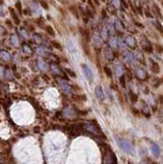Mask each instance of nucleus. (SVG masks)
Listing matches in <instances>:
<instances>
[{"label": "nucleus", "instance_id": "obj_23", "mask_svg": "<svg viewBox=\"0 0 163 164\" xmlns=\"http://www.w3.org/2000/svg\"><path fill=\"white\" fill-rule=\"evenodd\" d=\"M46 30H47V32H48V34H50V35H52V36H54V30L52 29L51 27H50V26H47V27H46Z\"/></svg>", "mask_w": 163, "mask_h": 164}, {"label": "nucleus", "instance_id": "obj_22", "mask_svg": "<svg viewBox=\"0 0 163 164\" xmlns=\"http://www.w3.org/2000/svg\"><path fill=\"white\" fill-rule=\"evenodd\" d=\"M104 71H105V73L107 74V76H108V77H112V71L110 70V68L104 67Z\"/></svg>", "mask_w": 163, "mask_h": 164}, {"label": "nucleus", "instance_id": "obj_18", "mask_svg": "<svg viewBox=\"0 0 163 164\" xmlns=\"http://www.w3.org/2000/svg\"><path fill=\"white\" fill-rule=\"evenodd\" d=\"M23 48H24V51L27 52L28 54H32V52H33V50L31 49V47H30L29 45H27V44H24Z\"/></svg>", "mask_w": 163, "mask_h": 164}, {"label": "nucleus", "instance_id": "obj_28", "mask_svg": "<svg viewBox=\"0 0 163 164\" xmlns=\"http://www.w3.org/2000/svg\"><path fill=\"white\" fill-rule=\"evenodd\" d=\"M66 71H67V72H68L69 74H70V75H71V76H72V77H76V74H75L74 72H73L72 70H70V69H67Z\"/></svg>", "mask_w": 163, "mask_h": 164}, {"label": "nucleus", "instance_id": "obj_7", "mask_svg": "<svg viewBox=\"0 0 163 164\" xmlns=\"http://www.w3.org/2000/svg\"><path fill=\"white\" fill-rule=\"evenodd\" d=\"M125 43H126L127 46L130 48H136V41L132 36H127L126 38H125Z\"/></svg>", "mask_w": 163, "mask_h": 164}, {"label": "nucleus", "instance_id": "obj_36", "mask_svg": "<svg viewBox=\"0 0 163 164\" xmlns=\"http://www.w3.org/2000/svg\"><path fill=\"white\" fill-rule=\"evenodd\" d=\"M81 1H83V2H84V1H85V0H81Z\"/></svg>", "mask_w": 163, "mask_h": 164}, {"label": "nucleus", "instance_id": "obj_4", "mask_svg": "<svg viewBox=\"0 0 163 164\" xmlns=\"http://www.w3.org/2000/svg\"><path fill=\"white\" fill-rule=\"evenodd\" d=\"M82 69H83V72H84V75H85L86 79H87L89 82H91V81L93 80V73L92 71H91V69L87 65H85V64L82 65Z\"/></svg>", "mask_w": 163, "mask_h": 164}, {"label": "nucleus", "instance_id": "obj_6", "mask_svg": "<svg viewBox=\"0 0 163 164\" xmlns=\"http://www.w3.org/2000/svg\"><path fill=\"white\" fill-rule=\"evenodd\" d=\"M95 95H97V99H100V101H104L105 99V93H104V90H103L102 86L97 85L95 89Z\"/></svg>", "mask_w": 163, "mask_h": 164}, {"label": "nucleus", "instance_id": "obj_29", "mask_svg": "<svg viewBox=\"0 0 163 164\" xmlns=\"http://www.w3.org/2000/svg\"><path fill=\"white\" fill-rule=\"evenodd\" d=\"M155 6V10H156V12L158 14V16H159V18H162V14H160V11H159V7L157 6V5H154Z\"/></svg>", "mask_w": 163, "mask_h": 164}, {"label": "nucleus", "instance_id": "obj_34", "mask_svg": "<svg viewBox=\"0 0 163 164\" xmlns=\"http://www.w3.org/2000/svg\"><path fill=\"white\" fill-rule=\"evenodd\" d=\"M1 14H3V10H2V7L0 6V16H1Z\"/></svg>", "mask_w": 163, "mask_h": 164}, {"label": "nucleus", "instance_id": "obj_24", "mask_svg": "<svg viewBox=\"0 0 163 164\" xmlns=\"http://www.w3.org/2000/svg\"><path fill=\"white\" fill-rule=\"evenodd\" d=\"M33 39H34V40L36 41L37 43H40L41 41H42V39H41V37L39 36V35H37V34H36V35H34V37H33Z\"/></svg>", "mask_w": 163, "mask_h": 164}, {"label": "nucleus", "instance_id": "obj_25", "mask_svg": "<svg viewBox=\"0 0 163 164\" xmlns=\"http://www.w3.org/2000/svg\"><path fill=\"white\" fill-rule=\"evenodd\" d=\"M16 8H18V10H20V14H22V4H21L20 1H18V2L16 3Z\"/></svg>", "mask_w": 163, "mask_h": 164}, {"label": "nucleus", "instance_id": "obj_27", "mask_svg": "<svg viewBox=\"0 0 163 164\" xmlns=\"http://www.w3.org/2000/svg\"><path fill=\"white\" fill-rule=\"evenodd\" d=\"M6 74H7V78H8V79L12 78V72L10 71V70H7V71H6Z\"/></svg>", "mask_w": 163, "mask_h": 164}, {"label": "nucleus", "instance_id": "obj_37", "mask_svg": "<svg viewBox=\"0 0 163 164\" xmlns=\"http://www.w3.org/2000/svg\"><path fill=\"white\" fill-rule=\"evenodd\" d=\"M103 1H105V0H103Z\"/></svg>", "mask_w": 163, "mask_h": 164}, {"label": "nucleus", "instance_id": "obj_21", "mask_svg": "<svg viewBox=\"0 0 163 164\" xmlns=\"http://www.w3.org/2000/svg\"><path fill=\"white\" fill-rule=\"evenodd\" d=\"M129 97H130V99H131V102H134H134L138 101V95H134V93L132 91L129 92Z\"/></svg>", "mask_w": 163, "mask_h": 164}, {"label": "nucleus", "instance_id": "obj_30", "mask_svg": "<svg viewBox=\"0 0 163 164\" xmlns=\"http://www.w3.org/2000/svg\"><path fill=\"white\" fill-rule=\"evenodd\" d=\"M111 46H113V47H117V44H116V41L114 38L111 39Z\"/></svg>", "mask_w": 163, "mask_h": 164}, {"label": "nucleus", "instance_id": "obj_17", "mask_svg": "<svg viewBox=\"0 0 163 164\" xmlns=\"http://www.w3.org/2000/svg\"><path fill=\"white\" fill-rule=\"evenodd\" d=\"M50 68H51V70L53 71V73H55V74H60V73H61V70H60V68L58 67L57 65H53V64H52V65L50 66Z\"/></svg>", "mask_w": 163, "mask_h": 164}, {"label": "nucleus", "instance_id": "obj_5", "mask_svg": "<svg viewBox=\"0 0 163 164\" xmlns=\"http://www.w3.org/2000/svg\"><path fill=\"white\" fill-rule=\"evenodd\" d=\"M59 83H60L62 89L64 90L65 93H70L71 92V86H70V84L68 83V81L64 80V79H59Z\"/></svg>", "mask_w": 163, "mask_h": 164}, {"label": "nucleus", "instance_id": "obj_35", "mask_svg": "<svg viewBox=\"0 0 163 164\" xmlns=\"http://www.w3.org/2000/svg\"><path fill=\"white\" fill-rule=\"evenodd\" d=\"M95 4H97V5L100 4V2H99V0H95Z\"/></svg>", "mask_w": 163, "mask_h": 164}, {"label": "nucleus", "instance_id": "obj_33", "mask_svg": "<svg viewBox=\"0 0 163 164\" xmlns=\"http://www.w3.org/2000/svg\"><path fill=\"white\" fill-rule=\"evenodd\" d=\"M3 76V69H2V67H0V78Z\"/></svg>", "mask_w": 163, "mask_h": 164}, {"label": "nucleus", "instance_id": "obj_11", "mask_svg": "<svg viewBox=\"0 0 163 164\" xmlns=\"http://www.w3.org/2000/svg\"><path fill=\"white\" fill-rule=\"evenodd\" d=\"M150 62H151V69L152 71H153V73H159L160 72V69H159V65L156 63L155 61H153V60H150Z\"/></svg>", "mask_w": 163, "mask_h": 164}, {"label": "nucleus", "instance_id": "obj_12", "mask_svg": "<svg viewBox=\"0 0 163 164\" xmlns=\"http://www.w3.org/2000/svg\"><path fill=\"white\" fill-rule=\"evenodd\" d=\"M105 56L107 58V60H113V52H112V49L111 48L107 47L106 49H105Z\"/></svg>", "mask_w": 163, "mask_h": 164}, {"label": "nucleus", "instance_id": "obj_32", "mask_svg": "<svg viewBox=\"0 0 163 164\" xmlns=\"http://www.w3.org/2000/svg\"><path fill=\"white\" fill-rule=\"evenodd\" d=\"M52 44H53L54 45V46H55V47H58V48H59V49H61V45H60L59 44V43H57V42H52Z\"/></svg>", "mask_w": 163, "mask_h": 164}, {"label": "nucleus", "instance_id": "obj_3", "mask_svg": "<svg viewBox=\"0 0 163 164\" xmlns=\"http://www.w3.org/2000/svg\"><path fill=\"white\" fill-rule=\"evenodd\" d=\"M118 146L120 147L124 152H126L127 154H130V155H134V147L130 143L126 142V141H118Z\"/></svg>", "mask_w": 163, "mask_h": 164}, {"label": "nucleus", "instance_id": "obj_31", "mask_svg": "<svg viewBox=\"0 0 163 164\" xmlns=\"http://www.w3.org/2000/svg\"><path fill=\"white\" fill-rule=\"evenodd\" d=\"M155 26H156V27L158 28V30H159V31H160L161 33L163 34V29H162V27H160V25H159V23H156V25H155Z\"/></svg>", "mask_w": 163, "mask_h": 164}, {"label": "nucleus", "instance_id": "obj_10", "mask_svg": "<svg viewBox=\"0 0 163 164\" xmlns=\"http://www.w3.org/2000/svg\"><path fill=\"white\" fill-rule=\"evenodd\" d=\"M136 77H138V79H140V80H143V79H145L146 77L148 76L147 73H146V71H145V70H143V69H138V70H136Z\"/></svg>", "mask_w": 163, "mask_h": 164}, {"label": "nucleus", "instance_id": "obj_9", "mask_svg": "<svg viewBox=\"0 0 163 164\" xmlns=\"http://www.w3.org/2000/svg\"><path fill=\"white\" fill-rule=\"evenodd\" d=\"M67 47H68L69 51H70L71 54H76V52H77V47H76V45H75V43L73 42L72 40L67 41Z\"/></svg>", "mask_w": 163, "mask_h": 164}, {"label": "nucleus", "instance_id": "obj_13", "mask_svg": "<svg viewBox=\"0 0 163 164\" xmlns=\"http://www.w3.org/2000/svg\"><path fill=\"white\" fill-rule=\"evenodd\" d=\"M0 58L4 60V61H8V60H10V54L5 50H1L0 51Z\"/></svg>", "mask_w": 163, "mask_h": 164}, {"label": "nucleus", "instance_id": "obj_16", "mask_svg": "<svg viewBox=\"0 0 163 164\" xmlns=\"http://www.w3.org/2000/svg\"><path fill=\"white\" fill-rule=\"evenodd\" d=\"M9 11H10V14H12V19L14 20L16 24V25H18V24H20V20H18V18L16 16V14L14 12V10L12 8H10V9H9Z\"/></svg>", "mask_w": 163, "mask_h": 164}, {"label": "nucleus", "instance_id": "obj_8", "mask_svg": "<svg viewBox=\"0 0 163 164\" xmlns=\"http://www.w3.org/2000/svg\"><path fill=\"white\" fill-rule=\"evenodd\" d=\"M151 151L155 157H159V155H160V148H159L158 145L155 144V143H151Z\"/></svg>", "mask_w": 163, "mask_h": 164}, {"label": "nucleus", "instance_id": "obj_2", "mask_svg": "<svg viewBox=\"0 0 163 164\" xmlns=\"http://www.w3.org/2000/svg\"><path fill=\"white\" fill-rule=\"evenodd\" d=\"M103 152V164H117V158L111 148L107 145H104Z\"/></svg>", "mask_w": 163, "mask_h": 164}, {"label": "nucleus", "instance_id": "obj_26", "mask_svg": "<svg viewBox=\"0 0 163 164\" xmlns=\"http://www.w3.org/2000/svg\"><path fill=\"white\" fill-rule=\"evenodd\" d=\"M120 83L123 87H125V79H124V76H121L120 77Z\"/></svg>", "mask_w": 163, "mask_h": 164}, {"label": "nucleus", "instance_id": "obj_15", "mask_svg": "<svg viewBox=\"0 0 163 164\" xmlns=\"http://www.w3.org/2000/svg\"><path fill=\"white\" fill-rule=\"evenodd\" d=\"M10 42H12V44L14 45V46H18V38L16 37V34H14V35L10 36Z\"/></svg>", "mask_w": 163, "mask_h": 164}, {"label": "nucleus", "instance_id": "obj_1", "mask_svg": "<svg viewBox=\"0 0 163 164\" xmlns=\"http://www.w3.org/2000/svg\"><path fill=\"white\" fill-rule=\"evenodd\" d=\"M82 127H83L84 133H91V134L95 135L97 137L105 139V134L103 133L102 128L100 127V125L95 121L85 122L84 124H82Z\"/></svg>", "mask_w": 163, "mask_h": 164}, {"label": "nucleus", "instance_id": "obj_19", "mask_svg": "<svg viewBox=\"0 0 163 164\" xmlns=\"http://www.w3.org/2000/svg\"><path fill=\"white\" fill-rule=\"evenodd\" d=\"M38 66H39V68H40L41 70H43V71H45L46 70V63H44L43 61H39L38 62Z\"/></svg>", "mask_w": 163, "mask_h": 164}, {"label": "nucleus", "instance_id": "obj_20", "mask_svg": "<svg viewBox=\"0 0 163 164\" xmlns=\"http://www.w3.org/2000/svg\"><path fill=\"white\" fill-rule=\"evenodd\" d=\"M36 52L38 54H40V56H44V54H46V52H45V48H44V47H38L36 49Z\"/></svg>", "mask_w": 163, "mask_h": 164}, {"label": "nucleus", "instance_id": "obj_14", "mask_svg": "<svg viewBox=\"0 0 163 164\" xmlns=\"http://www.w3.org/2000/svg\"><path fill=\"white\" fill-rule=\"evenodd\" d=\"M93 41H95V45H100L101 42H102V37L99 33H95L93 35Z\"/></svg>", "mask_w": 163, "mask_h": 164}]
</instances>
